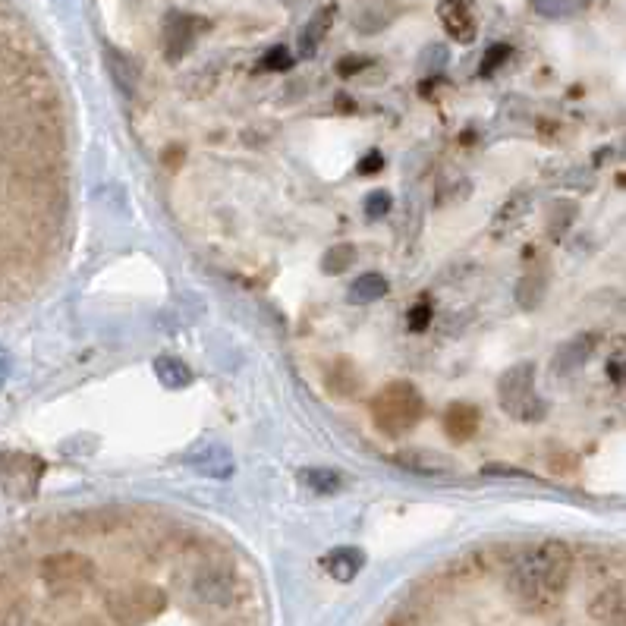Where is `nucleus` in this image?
I'll list each match as a JSON object with an SVG mask.
<instances>
[{
  "instance_id": "0eeeda50",
  "label": "nucleus",
  "mask_w": 626,
  "mask_h": 626,
  "mask_svg": "<svg viewBox=\"0 0 626 626\" xmlns=\"http://www.w3.org/2000/svg\"><path fill=\"white\" fill-rule=\"evenodd\" d=\"M482 425V413L472 403H450L447 406V413H444V435L450 441H469V438H476V431Z\"/></svg>"
},
{
  "instance_id": "9d476101",
  "label": "nucleus",
  "mask_w": 626,
  "mask_h": 626,
  "mask_svg": "<svg viewBox=\"0 0 626 626\" xmlns=\"http://www.w3.org/2000/svg\"><path fill=\"white\" fill-rule=\"evenodd\" d=\"M365 567V554L359 548H334L325 554V570L334 582H353Z\"/></svg>"
},
{
  "instance_id": "2eb2a0df",
  "label": "nucleus",
  "mask_w": 626,
  "mask_h": 626,
  "mask_svg": "<svg viewBox=\"0 0 626 626\" xmlns=\"http://www.w3.org/2000/svg\"><path fill=\"white\" fill-rule=\"evenodd\" d=\"M155 375L164 387H170V391H177V387H186L192 381V372H189V365L174 359V356H161L155 362Z\"/></svg>"
},
{
  "instance_id": "bb28decb",
  "label": "nucleus",
  "mask_w": 626,
  "mask_h": 626,
  "mask_svg": "<svg viewBox=\"0 0 626 626\" xmlns=\"http://www.w3.org/2000/svg\"><path fill=\"white\" fill-rule=\"evenodd\" d=\"M365 67V60L362 57H347V60H340L337 63V73L340 76H350V73H359Z\"/></svg>"
},
{
  "instance_id": "20e7f679",
  "label": "nucleus",
  "mask_w": 626,
  "mask_h": 626,
  "mask_svg": "<svg viewBox=\"0 0 626 626\" xmlns=\"http://www.w3.org/2000/svg\"><path fill=\"white\" fill-rule=\"evenodd\" d=\"M205 29L202 19L186 16V13H170L164 23V54L167 60H183L192 45H196L199 32Z\"/></svg>"
},
{
  "instance_id": "f8f14e48",
  "label": "nucleus",
  "mask_w": 626,
  "mask_h": 626,
  "mask_svg": "<svg viewBox=\"0 0 626 626\" xmlns=\"http://www.w3.org/2000/svg\"><path fill=\"white\" fill-rule=\"evenodd\" d=\"M595 350V337H573L570 343H564V347L557 350V359H554V372L557 375H570L576 372L579 365H586V359L592 356Z\"/></svg>"
},
{
  "instance_id": "9b49d317",
  "label": "nucleus",
  "mask_w": 626,
  "mask_h": 626,
  "mask_svg": "<svg viewBox=\"0 0 626 626\" xmlns=\"http://www.w3.org/2000/svg\"><path fill=\"white\" fill-rule=\"evenodd\" d=\"M397 460L409 472H419V476H450L453 472V463L435 450H403Z\"/></svg>"
},
{
  "instance_id": "a211bd4d",
  "label": "nucleus",
  "mask_w": 626,
  "mask_h": 626,
  "mask_svg": "<svg viewBox=\"0 0 626 626\" xmlns=\"http://www.w3.org/2000/svg\"><path fill=\"white\" fill-rule=\"evenodd\" d=\"M526 202H529L526 196H513V199H507V202L501 205V211L494 214V233H507V230H513V227H520V221L526 218V211H529Z\"/></svg>"
},
{
  "instance_id": "f03ea898",
  "label": "nucleus",
  "mask_w": 626,
  "mask_h": 626,
  "mask_svg": "<svg viewBox=\"0 0 626 626\" xmlns=\"http://www.w3.org/2000/svg\"><path fill=\"white\" fill-rule=\"evenodd\" d=\"M369 409H372L375 428L384 431V435L397 438L419 425V419L425 413V403L409 381H394V384L381 387V391L372 397Z\"/></svg>"
},
{
  "instance_id": "4be33fe9",
  "label": "nucleus",
  "mask_w": 626,
  "mask_h": 626,
  "mask_svg": "<svg viewBox=\"0 0 626 626\" xmlns=\"http://www.w3.org/2000/svg\"><path fill=\"white\" fill-rule=\"evenodd\" d=\"M391 192H384V189H375V192H369V196H365V218L369 221H378V218H384L387 211H391Z\"/></svg>"
},
{
  "instance_id": "7ed1b4c3",
  "label": "nucleus",
  "mask_w": 626,
  "mask_h": 626,
  "mask_svg": "<svg viewBox=\"0 0 626 626\" xmlns=\"http://www.w3.org/2000/svg\"><path fill=\"white\" fill-rule=\"evenodd\" d=\"M498 400L504 406V413L516 422H542L545 419V400L535 394V365L532 362H520L507 369L501 375L498 384Z\"/></svg>"
},
{
  "instance_id": "6e6552de",
  "label": "nucleus",
  "mask_w": 626,
  "mask_h": 626,
  "mask_svg": "<svg viewBox=\"0 0 626 626\" xmlns=\"http://www.w3.org/2000/svg\"><path fill=\"white\" fill-rule=\"evenodd\" d=\"M186 463L196 469L199 476L218 479V482L233 476V457H230L224 447H218V444H208L202 450H192L189 457H186Z\"/></svg>"
},
{
  "instance_id": "f3484780",
  "label": "nucleus",
  "mask_w": 626,
  "mask_h": 626,
  "mask_svg": "<svg viewBox=\"0 0 626 626\" xmlns=\"http://www.w3.org/2000/svg\"><path fill=\"white\" fill-rule=\"evenodd\" d=\"M299 482L306 485L309 491H318V494H334V491L343 488V476L334 469H302Z\"/></svg>"
},
{
  "instance_id": "1a4fd4ad",
  "label": "nucleus",
  "mask_w": 626,
  "mask_h": 626,
  "mask_svg": "<svg viewBox=\"0 0 626 626\" xmlns=\"http://www.w3.org/2000/svg\"><path fill=\"white\" fill-rule=\"evenodd\" d=\"M334 19H337V7H334V4H325V7H318V10L312 13V19H309V23L302 26V32H299V54H302V57H315L318 45L325 41L328 29L334 26Z\"/></svg>"
},
{
  "instance_id": "a878e982",
  "label": "nucleus",
  "mask_w": 626,
  "mask_h": 626,
  "mask_svg": "<svg viewBox=\"0 0 626 626\" xmlns=\"http://www.w3.org/2000/svg\"><path fill=\"white\" fill-rule=\"evenodd\" d=\"M359 174L362 177H369V174H378V170H384V155L381 151H369V155H365L362 161H359Z\"/></svg>"
},
{
  "instance_id": "6ab92c4d",
  "label": "nucleus",
  "mask_w": 626,
  "mask_h": 626,
  "mask_svg": "<svg viewBox=\"0 0 626 626\" xmlns=\"http://www.w3.org/2000/svg\"><path fill=\"white\" fill-rule=\"evenodd\" d=\"M545 290H548V280L542 274H526L520 284H516V302H520L523 309H535L538 302L545 299Z\"/></svg>"
},
{
  "instance_id": "4468645a",
  "label": "nucleus",
  "mask_w": 626,
  "mask_h": 626,
  "mask_svg": "<svg viewBox=\"0 0 626 626\" xmlns=\"http://www.w3.org/2000/svg\"><path fill=\"white\" fill-rule=\"evenodd\" d=\"M384 293H387V280H384V274L369 271V274H362V277L353 280V287H350L347 296H350L353 306H369V302L381 299Z\"/></svg>"
},
{
  "instance_id": "b1692460",
  "label": "nucleus",
  "mask_w": 626,
  "mask_h": 626,
  "mask_svg": "<svg viewBox=\"0 0 626 626\" xmlns=\"http://www.w3.org/2000/svg\"><path fill=\"white\" fill-rule=\"evenodd\" d=\"M510 54H513V51H510L507 45H491L488 54H485V60H482V67H479V76H482V79L494 76V73H498L501 63L510 60Z\"/></svg>"
},
{
  "instance_id": "393cba45",
  "label": "nucleus",
  "mask_w": 626,
  "mask_h": 626,
  "mask_svg": "<svg viewBox=\"0 0 626 626\" xmlns=\"http://www.w3.org/2000/svg\"><path fill=\"white\" fill-rule=\"evenodd\" d=\"M431 306H428V299H419L413 309H409V315H406V328L413 331V334H422L428 325H431Z\"/></svg>"
},
{
  "instance_id": "39448f33",
  "label": "nucleus",
  "mask_w": 626,
  "mask_h": 626,
  "mask_svg": "<svg viewBox=\"0 0 626 626\" xmlns=\"http://www.w3.org/2000/svg\"><path fill=\"white\" fill-rule=\"evenodd\" d=\"M438 16L444 32L460 41V45H472L476 41V10H472V0H441Z\"/></svg>"
},
{
  "instance_id": "aec40b11",
  "label": "nucleus",
  "mask_w": 626,
  "mask_h": 626,
  "mask_svg": "<svg viewBox=\"0 0 626 626\" xmlns=\"http://www.w3.org/2000/svg\"><path fill=\"white\" fill-rule=\"evenodd\" d=\"M535 13L545 19H570L589 7V0H535Z\"/></svg>"
},
{
  "instance_id": "dca6fc26",
  "label": "nucleus",
  "mask_w": 626,
  "mask_h": 626,
  "mask_svg": "<svg viewBox=\"0 0 626 626\" xmlns=\"http://www.w3.org/2000/svg\"><path fill=\"white\" fill-rule=\"evenodd\" d=\"M328 384H331V391L337 397H350L356 394V387H359V372H356V365L350 359H337L334 362V369L328 372Z\"/></svg>"
},
{
  "instance_id": "5701e85b",
  "label": "nucleus",
  "mask_w": 626,
  "mask_h": 626,
  "mask_svg": "<svg viewBox=\"0 0 626 626\" xmlns=\"http://www.w3.org/2000/svg\"><path fill=\"white\" fill-rule=\"evenodd\" d=\"M293 67V54H290V48H284V45H274L265 57H262V70H268V73H284V70H290Z\"/></svg>"
},
{
  "instance_id": "ddd939ff",
  "label": "nucleus",
  "mask_w": 626,
  "mask_h": 626,
  "mask_svg": "<svg viewBox=\"0 0 626 626\" xmlns=\"http://www.w3.org/2000/svg\"><path fill=\"white\" fill-rule=\"evenodd\" d=\"M104 63H107V70H111V76H114V82H117V89L126 95V98H133L136 95V85H139V73H136V67L133 63H129L120 51H114V48H107L104 51Z\"/></svg>"
},
{
  "instance_id": "412c9836",
  "label": "nucleus",
  "mask_w": 626,
  "mask_h": 626,
  "mask_svg": "<svg viewBox=\"0 0 626 626\" xmlns=\"http://www.w3.org/2000/svg\"><path fill=\"white\" fill-rule=\"evenodd\" d=\"M353 262H356V246L340 243V246H331L325 252V258H321V271H325V274H343Z\"/></svg>"
},
{
  "instance_id": "423d86ee",
  "label": "nucleus",
  "mask_w": 626,
  "mask_h": 626,
  "mask_svg": "<svg viewBox=\"0 0 626 626\" xmlns=\"http://www.w3.org/2000/svg\"><path fill=\"white\" fill-rule=\"evenodd\" d=\"M0 466H4V472H0V482H4L10 491H19L16 485H23V498L38 488L41 472H45V463L35 460V457H23V453L0 457Z\"/></svg>"
},
{
  "instance_id": "f257e3e1",
  "label": "nucleus",
  "mask_w": 626,
  "mask_h": 626,
  "mask_svg": "<svg viewBox=\"0 0 626 626\" xmlns=\"http://www.w3.org/2000/svg\"><path fill=\"white\" fill-rule=\"evenodd\" d=\"M469 564L488 573L501 589V608H510V620H538L560 608L570 592L576 554L567 542L542 538V542L498 545L469 557Z\"/></svg>"
}]
</instances>
